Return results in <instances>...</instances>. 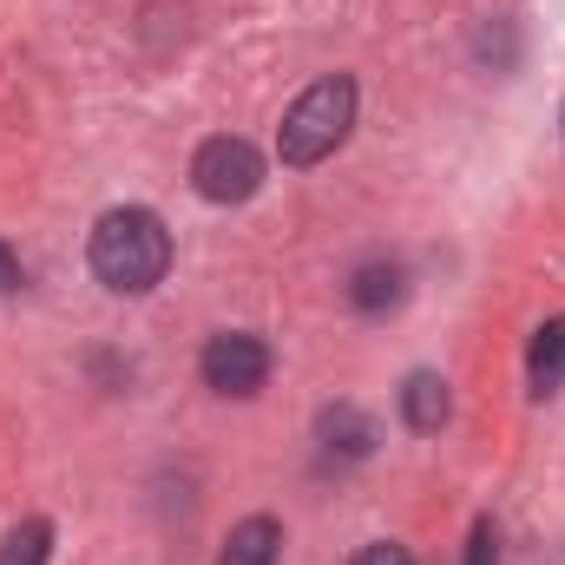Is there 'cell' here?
Segmentation results:
<instances>
[{
    "label": "cell",
    "mask_w": 565,
    "mask_h": 565,
    "mask_svg": "<svg viewBox=\"0 0 565 565\" xmlns=\"http://www.w3.org/2000/svg\"><path fill=\"white\" fill-rule=\"evenodd\" d=\"M349 126H355V79H349V73H329V79H316V86L282 113L277 158L289 171H309V164H322L335 145L349 139Z\"/></svg>",
    "instance_id": "cell-2"
},
{
    "label": "cell",
    "mask_w": 565,
    "mask_h": 565,
    "mask_svg": "<svg viewBox=\"0 0 565 565\" xmlns=\"http://www.w3.org/2000/svg\"><path fill=\"white\" fill-rule=\"evenodd\" d=\"M277 553H282V526L270 520V513H250L244 526H231L217 565H277Z\"/></svg>",
    "instance_id": "cell-8"
},
{
    "label": "cell",
    "mask_w": 565,
    "mask_h": 565,
    "mask_svg": "<svg viewBox=\"0 0 565 565\" xmlns=\"http://www.w3.org/2000/svg\"><path fill=\"white\" fill-rule=\"evenodd\" d=\"M454 415V395H447V382L434 375V369H415L408 382H402V422L415 427V434H440Z\"/></svg>",
    "instance_id": "cell-6"
},
{
    "label": "cell",
    "mask_w": 565,
    "mask_h": 565,
    "mask_svg": "<svg viewBox=\"0 0 565 565\" xmlns=\"http://www.w3.org/2000/svg\"><path fill=\"white\" fill-rule=\"evenodd\" d=\"M264 375H270V349H264L257 335L224 329V335L204 342V382H211L217 395H257Z\"/></svg>",
    "instance_id": "cell-4"
},
{
    "label": "cell",
    "mask_w": 565,
    "mask_h": 565,
    "mask_svg": "<svg viewBox=\"0 0 565 565\" xmlns=\"http://www.w3.org/2000/svg\"><path fill=\"white\" fill-rule=\"evenodd\" d=\"M402 289H408L402 264H362L355 282H349V302H355L362 316H382V309H395V302H402Z\"/></svg>",
    "instance_id": "cell-9"
},
{
    "label": "cell",
    "mask_w": 565,
    "mask_h": 565,
    "mask_svg": "<svg viewBox=\"0 0 565 565\" xmlns=\"http://www.w3.org/2000/svg\"><path fill=\"white\" fill-rule=\"evenodd\" d=\"M316 434H322V447H329L335 460H369V454H375V440H382V427L369 422L355 402H335V408H322Z\"/></svg>",
    "instance_id": "cell-5"
},
{
    "label": "cell",
    "mask_w": 565,
    "mask_h": 565,
    "mask_svg": "<svg viewBox=\"0 0 565 565\" xmlns=\"http://www.w3.org/2000/svg\"><path fill=\"white\" fill-rule=\"evenodd\" d=\"M191 184L211 204H244L264 184V151L250 139H204L198 158H191Z\"/></svg>",
    "instance_id": "cell-3"
},
{
    "label": "cell",
    "mask_w": 565,
    "mask_h": 565,
    "mask_svg": "<svg viewBox=\"0 0 565 565\" xmlns=\"http://www.w3.org/2000/svg\"><path fill=\"white\" fill-rule=\"evenodd\" d=\"M46 553H53V526L46 520H20L0 540V565H46Z\"/></svg>",
    "instance_id": "cell-10"
},
{
    "label": "cell",
    "mask_w": 565,
    "mask_h": 565,
    "mask_svg": "<svg viewBox=\"0 0 565 565\" xmlns=\"http://www.w3.org/2000/svg\"><path fill=\"white\" fill-rule=\"evenodd\" d=\"M349 565H415V553H408V546H395V540H375V546H362Z\"/></svg>",
    "instance_id": "cell-11"
},
{
    "label": "cell",
    "mask_w": 565,
    "mask_h": 565,
    "mask_svg": "<svg viewBox=\"0 0 565 565\" xmlns=\"http://www.w3.org/2000/svg\"><path fill=\"white\" fill-rule=\"evenodd\" d=\"M13 282H20V264H13V250L0 244V289H13Z\"/></svg>",
    "instance_id": "cell-13"
},
{
    "label": "cell",
    "mask_w": 565,
    "mask_h": 565,
    "mask_svg": "<svg viewBox=\"0 0 565 565\" xmlns=\"http://www.w3.org/2000/svg\"><path fill=\"white\" fill-rule=\"evenodd\" d=\"M526 382H533V395H540V402L565 388V316H553V322H540V329H533V349H526Z\"/></svg>",
    "instance_id": "cell-7"
},
{
    "label": "cell",
    "mask_w": 565,
    "mask_h": 565,
    "mask_svg": "<svg viewBox=\"0 0 565 565\" xmlns=\"http://www.w3.org/2000/svg\"><path fill=\"white\" fill-rule=\"evenodd\" d=\"M93 277L106 282L113 296H145L158 289L164 270H171V231L158 211L145 204H126V211H106L99 231H93Z\"/></svg>",
    "instance_id": "cell-1"
},
{
    "label": "cell",
    "mask_w": 565,
    "mask_h": 565,
    "mask_svg": "<svg viewBox=\"0 0 565 565\" xmlns=\"http://www.w3.org/2000/svg\"><path fill=\"white\" fill-rule=\"evenodd\" d=\"M467 565H500V540H493V520H480V526H473V540H467Z\"/></svg>",
    "instance_id": "cell-12"
}]
</instances>
